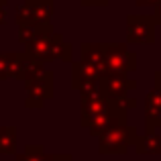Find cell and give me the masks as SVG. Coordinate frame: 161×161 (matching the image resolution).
Returning a JSON list of instances; mask_svg holds the SVG:
<instances>
[{"label":"cell","mask_w":161,"mask_h":161,"mask_svg":"<svg viewBox=\"0 0 161 161\" xmlns=\"http://www.w3.org/2000/svg\"><path fill=\"white\" fill-rule=\"evenodd\" d=\"M25 53L35 55V57L41 59L43 63L57 61V59L71 63L74 45L67 43L61 33H55L51 23H47V25H37L35 27V37H33V41L25 47Z\"/></svg>","instance_id":"obj_1"},{"label":"cell","mask_w":161,"mask_h":161,"mask_svg":"<svg viewBox=\"0 0 161 161\" xmlns=\"http://www.w3.org/2000/svg\"><path fill=\"white\" fill-rule=\"evenodd\" d=\"M139 133L133 125H118L108 129L100 135L98 141V153L100 155H126L129 149L135 145Z\"/></svg>","instance_id":"obj_2"},{"label":"cell","mask_w":161,"mask_h":161,"mask_svg":"<svg viewBox=\"0 0 161 161\" xmlns=\"http://www.w3.org/2000/svg\"><path fill=\"white\" fill-rule=\"evenodd\" d=\"M137 69V53L126 43H104V71L114 75H129Z\"/></svg>","instance_id":"obj_3"},{"label":"cell","mask_w":161,"mask_h":161,"mask_svg":"<svg viewBox=\"0 0 161 161\" xmlns=\"http://www.w3.org/2000/svg\"><path fill=\"white\" fill-rule=\"evenodd\" d=\"M55 12L53 0H23L20 6L14 10L16 27H37V25L51 23Z\"/></svg>","instance_id":"obj_4"},{"label":"cell","mask_w":161,"mask_h":161,"mask_svg":"<svg viewBox=\"0 0 161 161\" xmlns=\"http://www.w3.org/2000/svg\"><path fill=\"white\" fill-rule=\"evenodd\" d=\"M137 88V82L126 75H114V74H104L100 75V90L102 94L110 100L120 102L126 110L137 108V100L129 98V92H133Z\"/></svg>","instance_id":"obj_5"},{"label":"cell","mask_w":161,"mask_h":161,"mask_svg":"<svg viewBox=\"0 0 161 161\" xmlns=\"http://www.w3.org/2000/svg\"><path fill=\"white\" fill-rule=\"evenodd\" d=\"M27 90V98H25V106L27 108H43L47 100L53 98V71L43 69L37 78L29 80L25 84Z\"/></svg>","instance_id":"obj_6"},{"label":"cell","mask_w":161,"mask_h":161,"mask_svg":"<svg viewBox=\"0 0 161 161\" xmlns=\"http://www.w3.org/2000/svg\"><path fill=\"white\" fill-rule=\"evenodd\" d=\"M155 20L151 14L126 16V43L130 45H153L155 43Z\"/></svg>","instance_id":"obj_7"},{"label":"cell","mask_w":161,"mask_h":161,"mask_svg":"<svg viewBox=\"0 0 161 161\" xmlns=\"http://www.w3.org/2000/svg\"><path fill=\"white\" fill-rule=\"evenodd\" d=\"M126 118H129V110L122 106L120 102H116V100H110L108 108L104 110V112L100 114V116L96 118V120L92 122L90 126H88V130H90L92 137H100L102 133H106V130L112 129V126L126 125Z\"/></svg>","instance_id":"obj_8"},{"label":"cell","mask_w":161,"mask_h":161,"mask_svg":"<svg viewBox=\"0 0 161 161\" xmlns=\"http://www.w3.org/2000/svg\"><path fill=\"white\" fill-rule=\"evenodd\" d=\"M71 88L86 96L100 88V74L92 65L82 61H71Z\"/></svg>","instance_id":"obj_9"},{"label":"cell","mask_w":161,"mask_h":161,"mask_svg":"<svg viewBox=\"0 0 161 161\" xmlns=\"http://www.w3.org/2000/svg\"><path fill=\"white\" fill-rule=\"evenodd\" d=\"M108 104H110V98H106V96L102 94L100 88L94 90V92H90V94H86V96H80V110H82V114H80V116H82L80 118V125L88 129V126L108 108Z\"/></svg>","instance_id":"obj_10"},{"label":"cell","mask_w":161,"mask_h":161,"mask_svg":"<svg viewBox=\"0 0 161 161\" xmlns=\"http://www.w3.org/2000/svg\"><path fill=\"white\" fill-rule=\"evenodd\" d=\"M45 69V63L41 59H37L35 55H29V53H19L16 55V67H14V80L27 84L29 80L37 78L41 71Z\"/></svg>","instance_id":"obj_11"},{"label":"cell","mask_w":161,"mask_h":161,"mask_svg":"<svg viewBox=\"0 0 161 161\" xmlns=\"http://www.w3.org/2000/svg\"><path fill=\"white\" fill-rule=\"evenodd\" d=\"M161 129V90H151L145 96V133Z\"/></svg>","instance_id":"obj_12"},{"label":"cell","mask_w":161,"mask_h":161,"mask_svg":"<svg viewBox=\"0 0 161 161\" xmlns=\"http://www.w3.org/2000/svg\"><path fill=\"white\" fill-rule=\"evenodd\" d=\"M80 61L92 65L100 75H104V43H82L80 45Z\"/></svg>","instance_id":"obj_13"},{"label":"cell","mask_w":161,"mask_h":161,"mask_svg":"<svg viewBox=\"0 0 161 161\" xmlns=\"http://www.w3.org/2000/svg\"><path fill=\"white\" fill-rule=\"evenodd\" d=\"M137 155H161V135L157 133H145L143 137H137L135 141Z\"/></svg>","instance_id":"obj_14"},{"label":"cell","mask_w":161,"mask_h":161,"mask_svg":"<svg viewBox=\"0 0 161 161\" xmlns=\"http://www.w3.org/2000/svg\"><path fill=\"white\" fill-rule=\"evenodd\" d=\"M16 153V129L14 126H0V155Z\"/></svg>","instance_id":"obj_15"},{"label":"cell","mask_w":161,"mask_h":161,"mask_svg":"<svg viewBox=\"0 0 161 161\" xmlns=\"http://www.w3.org/2000/svg\"><path fill=\"white\" fill-rule=\"evenodd\" d=\"M16 55L14 51L0 53V82L8 78H14V67H16Z\"/></svg>","instance_id":"obj_16"},{"label":"cell","mask_w":161,"mask_h":161,"mask_svg":"<svg viewBox=\"0 0 161 161\" xmlns=\"http://www.w3.org/2000/svg\"><path fill=\"white\" fill-rule=\"evenodd\" d=\"M45 147L43 145H27L23 153L16 155L14 161H45Z\"/></svg>","instance_id":"obj_17"},{"label":"cell","mask_w":161,"mask_h":161,"mask_svg":"<svg viewBox=\"0 0 161 161\" xmlns=\"http://www.w3.org/2000/svg\"><path fill=\"white\" fill-rule=\"evenodd\" d=\"M45 161H74V157L69 153H47Z\"/></svg>","instance_id":"obj_18"},{"label":"cell","mask_w":161,"mask_h":161,"mask_svg":"<svg viewBox=\"0 0 161 161\" xmlns=\"http://www.w3.org/2000/svg\"><path fill=\"white\" fill-rule=\"evenodd\" d=\"M82 6H108L110 0H80Z\"/></svg>","instance_id":"obj_19"},{"label":"cell","mask_w":161,"mask_h":161,"mask_svg":"<svg viewBox=\"0 0 161 161\" xmlns=\"http://www.w3.org/2000/svg\"><path fill=\"white\" fill-rule=\"evenodd\" d=\"M161 0H135V4H139V6H157Z\"/></svg>","instance_id":"obj_20"},{"label":"cell","mask_w":161,"mask_h":161,"mask_svg":"<svg viewBox=\"0 0 161 161\" xmlns=\"http://www.w3.org/2000/svg\"><path fill=\"white\" fill-rule=\"evenodd\" d=\"M153 20H155V25H161V2L155 6V14H153Z\"/></svg>","instance_id":"obj_21"},{"label":"cell","mask_w":161,"mask_h":161,"mask_svg":"<svg viewBox=\"0 0 161 161\" xmlns=\"http://www.w3.org/2000/svg\"><path fill=\"white\" fill-rule=\"evenodd\" d=\"M153 90H161V69L155 71V88Z\"/></svg>","instance_id":"obj_22"},{"label":"cell","mask_w":161,"mask_h":161,"mask_svg":"<svg viewBox=\"0 0 161 161\" xmlns=\"http://www.w3.org/2000/svg\"><path fill=\"white\" fill-rule=\"evenodd\" d=\"M6 23V8H0V25Z\"/></svg>","instance_id":"obj_23"},{"label":"cell","mask_w":161,"mask_h":161,"mask_svg":"<svg viewBox=\"0 0 161 161\" xmlns=\"http://www.w3.org/2000/svg\"><path fill=\"white\" fill-rule=\"evenodd\" d=\"M6 2H8V0H0V8H4V6H6Z\"/></svg>","instance_id":"obj_24"}]
</instances>
